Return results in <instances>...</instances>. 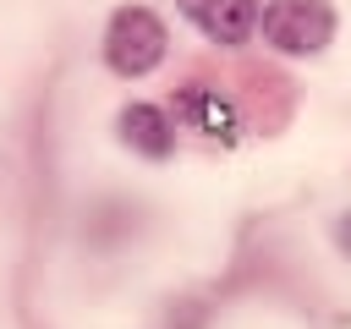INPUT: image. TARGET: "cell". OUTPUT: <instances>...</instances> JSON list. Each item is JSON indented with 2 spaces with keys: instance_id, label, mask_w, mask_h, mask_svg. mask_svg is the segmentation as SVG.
<instances>
[{
  "instance_id": "obj_2",
  "label": "cell",
  "mask_w": 351,
  "mask_h": 329,
  "mask_svg": "<svg viewBox=\"0 0 351 329\" xmlns=\"http://www.w3.org/2000/svg\"><path fill=\"white\" fill-rule=\"evenodd\" d=\"M165 49H170V33H165L159 11H148V5H115L110 11L104 38H99V55H104V66L115 77H126V82L148 77L165 60Z\"/></svg>"
},
{
  "instance_id": "obj_4",
  "label": "cell",
  "mask_w": 351,
  "mask_h": 329,
  "mask_svg": "<svg viewBox=\"0 0 351 329\" xmlns=\"http://www.w3.org/2000/svg\"><path fill=\"white\" fill-rule=\"evenodd\" d=\"M176 5L219 49H241L258 33V0H176Z\"/></svg>"
},
{
  "instance_id": "obj_5",
  "label": "cell",
  "mask_w": 351,
  "mask_h": 329,
  "mask_svg": "<svg viewBox=\"0 0 351 329\" xmlns=\"http://www.w3.org/2000/svg\"><path fill=\"white\" fill-rule=\"evenodd\" d=\"M115 137H121V148H132L137 159H154V164H165V159L176 154V121H170L159 104H143V99L121 104Z\"/></svg>"
},
{
  "instance_id": "obj_3",
  "label": "cell",
  "mask_w": 351,
  "mask_h": 329,
  "mask_svg": "<svg viewBox=\"0 0 351 329\" xmlns=\"http://www.w3.org/2000/svg\"><path fill=\"white\" fill-rule=\"evenodd\" d=\"M170 110H176V121H181L186 132H197V137H208V143H236V137H241V110H236V99L219 93V88H208V82H181V88L170 93Z\"/></svg>"
},
{
  "instance_id": "obj_6",
  "label": "cell",
  "mask_w": 351,
  "mask_h": 329,
  "mask_svg": "<svg viewBox=\"0 0 351 329\" xmlns=\"http://www.w3.org/2000/svg\"><path fill=\"white\" fill-rule=\"evenodd\" d=\"M329 236H335V247H340V252L351 258V208H340V214H335V225H329Z\"/></svg>"
},
{
  "instance_id": "obj_7",
  "label": "cell",
  "mask_w": 351,
  "mask_h": 329,
  "mask_svg": "<svg viewBox=\"0 0 351 329\" xmlns=\"http://www.w3.org/2000/svg\"><path fill=\"white\" fill-rule=\"evenodd\" d=\"M170 329H203V307H197V302H186V307H176V318H170Z\"/></svg>"
},
{
  "instance_id": "obj_1",
  "label": "cell",
  "mask_w": 351,
  "mask_h": 329,
  "mask_svg": "<svg viewBox=\"0 0 351 329\" xmlns=\"http://www.w3.org/2000/svg\"><path fill=\"white\" fill-rule=\"evenodd\" d=\"M258 33L274 55L285 60H313L335 44L340 33V11L329 0H269L258 11Z\"/></svg>"
}]
</instances>
